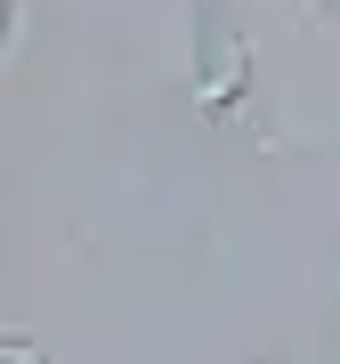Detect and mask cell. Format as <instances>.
Listing matches in <instances>:
<instances>
[{
	"label": "cell",
	"instance_id": "cell-3",
	"mask_svg": "<svg viewBox=\"0 0 340 364\" xmlns=\"http://www.w3.org/2000/svg\"><path fill=\"white\" fill-rule=\"evenodd\" d=\"M0 25H9V0H0Z\"/></svg>",
	"mask_w": 340,
	"mask_h": 364
},
{
	"label": "cell",
	"instance_id": "cell-1",
	"mask_svg": "<svg viewBox=\"0 0 340 364\" xmlns=\"http://www.w3.org/2000/svg\"><path fill=\"white\" fill-rule=\"evenodd\" d=\"M243 81H251V49L235 33H219V49H203V73H195V105L203 114H227V105L243 97Z\"/></svg>",
	"mask_w": 340,
	"mask_h": 364
},
{
	"label": "cell",
	"instance_id": "cell-2",
	"mask_svg": "<svg viewBox=\"0 0 340 364\" xmlns=\"http://www.w3.org/2000/svg\"><path fill=\"white\" fill-rule=\"evenodd\" d=\"M0 364H49V356H41L33 340H0Z\"/></svg>",
	"mask_w": 340,
	"mask_h": 364
}]
</instances>
